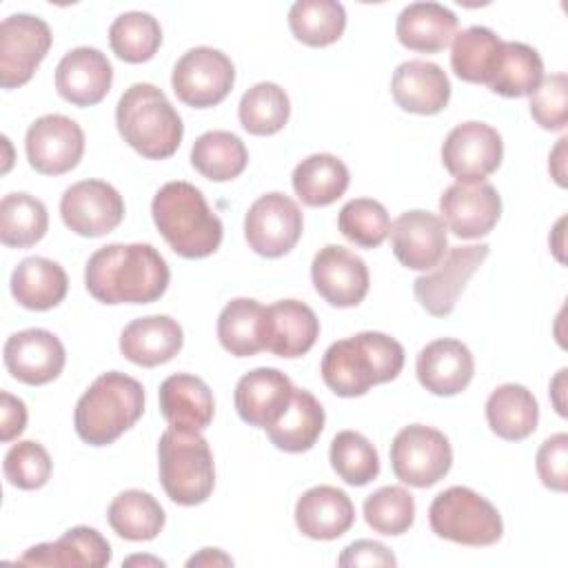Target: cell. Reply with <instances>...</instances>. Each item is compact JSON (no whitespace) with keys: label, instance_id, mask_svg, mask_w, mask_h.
<instances>
[{"label":"cell","instance_id":"cell-1","mask_svg":"<svg viewBox=\"0 0 568 568\" xmlns=\"http://www.w3.org/2000/svg\"><path fill=\"white\" fill-rule=\"evenodd\" d=\"M169 280V264L151 244H106L84 268L87 291L102 304H151Z\"/></svg>","mask_w":568,"mask_h":568},{"label":"cell","instance_id":"cell-2","mask_svg":"<svg viewBox=\"0 0 568 568\" xmlns=\"http://www.w3.org/2000/svg\"><path fill=\"white\" fill-rule=\"evenodd\" d=\"M404 366L402 344L379 331H364L331 344L322 357V379L339 397L366 395L371 386L393 382Z\"/></svg>","mask_w":568,"mask_h":568},{"label":"cell","instance_id":"cell-3","mask_svg":"<svg viewBox=\"0 0 568 568\" xmlns=\"http://www.w3.org/2000/svg\"><path fill=\"white\" fill-rule=\"evenodd\" d=\"M151 215L166 244L186 260L209 257L222 244L220 217L209 209L202 191L189 182H166L151 202Z\"/></svg>","mask_w":568,"mask_h":568},{"label":"cell","instance_id":"cell-4","mask_svg":"<svg viewBox=\"0 0 568 568\" xmlns=\"http://www.w3.org/2000/svg\"><path fill=\"white\" fill-rule=\"evenodd\" d=\"M115 124L124 142L146 160L171 158L184 135L182 118L169 98L149 82H135L120 95Z\"/></svg>","mask_w":568,"mask_h":568},{"label":"cell","instance_id":"cell-5","mask_svg":"<svg viewBox=\"0 0 568 568\" xmlns=\"http://www.w3.org/2000/svg\"><path fill=\"white\" fill-rule=\"evenodd\" d=\"M144 410V388L120 371L102 373L75 404V433L89 446L113 444Z\"/></svg>","mask_w":568,"mask_h":568},{"label":"cell","instance_id":"cell-6","mask_svg":"<svg viewBox=\"0 0 568 568\" xmlns=\"http://www.w3.org/2000/svg\"><path fill=\"white\" fill-rule=\"evenodd\" d=\"M160 481L171 501L197 506L215 486V466L209 442L200 430L166 428L158 444Z\"/></svg>","mask_w":568,"mask_h":568},{"label":"cell","instance_id":"cell-7","mask_svg":"<svg viewBox=\"0 0 568 568\" xmlns=\"http://www.w3.org/2000/svg\"><path fill=\"white\" fill-rule=\"evenodd\" d=\"M428 521L437 537L462 546H493L504 532L497 508L466 486L439 493L428 508Z\"/></svg>","mask_w":568,"mask_h":568},{"label":"cell","instance_id":"cell-8","mask_svg":"<svg viewBox=\"0 0 568 568\" xmlns=\"http://www.w3.org/2000/svg\"><path fill=\"white\" fill-rule=\"evenodd\" d=\"M390 466L399 481L415 488H430L444 479L453 466L448 437L430 426H404L390 444Z\"/></svg>","mask_w":568,"mask_h":568},{"label":"cell","instance_id":"cell-9","mask_svg":"<svg viewBox=\"0 0 568 568\" xmlns=\"http://www.w3.org/2000/svg\"><path fill=\"white\" fill-rule=\"evenodd\" d=\"M235 67L231 58L211 47L189 49L173 67L171 84L180 102L193 109L220 104L233 89Z\"/></svg>","mask_w":568,"mask_h":568},{"label":"cell","instance_id":"cell-10","mask_svg":"<svg viewBox=\"0 0 568 568\" xmlns=\"http://www.w3.org/2000/svg\"><path fill=\"white\" fill-rule=\"evenodd\" d=\"M488 253H490L488 244H468V246L448 248V253L439 260L435 268H430V273L419 275L413 282L415 300L433 317L450 315L468 280L484 264Z\"/></svg>","mask_w":568,"mask_h":568},{"label":"cell","instance_id":"cell-11","mask_svg":"<svg viewBox=\"0 0 568 568\" xmlns=\"http://www.w3.org/2000/svg\"><path fill=\"white\" fill-rule=\"evenodd\" d=\"M51 49V29L42 18L13 13L0 24V84L16 89L31 80Z\"/></svg>","mask_w":568,"mask_h":568},{"label":"cell","instance_id":"cell-12","mask_svg":"<svg viewBox=\"0 0 568 568\" xmlns=\"http://www.w3.org/2000/svg\"><path fill=\"white\" fill-rule=\"evenodd\" d=\"M304 217L295 200L284 193L257 197L244 217V237L262 257L286 255L302 237Z\"/></svg>","mask_w":568,"mask_h":568},{"label":"cell","instance_id":"cell-13","mask_svg":"<svg viewBox=\"0 0 568 568\" xmlns=\"http://www.w3.org/2000/svg\"><path fill=\"white\" fill-rule=\"evenodd\" d=\"M504 158L497 129L486 122H462L444 140L442 162L457 182H484Z\"/></svg>","mask_w":568,"mask_h":568},{"label":"cell","instance_id":"cell-14","mask_svg":"<svg viewBox=\"0 0 568 568\" xmlns=\"http://www.w3.org/2000/svg\"><path fill=\"white\" fill-rule=\"evenodd\" d=\"M27 160L42 175H62L78 166L84 153V133L67 115L49 113L38 118L24 138Z\"/></svg>","mask_w":568,"mask_h":568},{"label":"cell","instance_id":"cell-15","mask_svg":"<svg viewBox=\"0 0 568 568\" xmlns=\"http://www.w3.org/2000/svg\"><path fill=\"white\" fill-rule=\"evenodd\" d=\"M60 215L73 233L82 237H100L120 226L124 217V200L102 180H82L62 193Z\"/></svg>","mask_w":568,"mask_h":568},{"label":"cell","instance_id":"cell-16","mask_svg":"<svg viewBox=\"0 0 568 568\" xmlns=\"http://www.w3.org/2000/svg\"><path fill=\"white\" fill-rule=\"evenodd\" d=\"M446 229L464 240L488 235L501 215V197L490 182H455L439 197Z\"/></svg>","mask_w":568,"mask_h":568},{"label":"cell","instance_id":"cell-17","mask_svg":"<svg viewBox=\"0 0 568 568\" xmlns=\"http://www.w3.org/2000/svg\"><path fill=\"white\" fill-rule=\"evenodd\" d=\"M311 277L315 291L337 308L357 306L371 286L364 260L337 244H328L317 251L311 264Z\"/></svg>","mask_w":568,"mask_h":568},{"label":"cell","instance_id":"cell-18","mask_svg":"<svg viewBox=\"0 0 568 568\" xmlns=\"http://www.w3.org/2000/svg\"><path fill=\"white\" fill-rule=\"evenodd\" d=\"M4 366L13 379L42 386L53 382L67 362L62 342L47 328H27L4 342Z\"/></svg>","mask_w":568,"mask_h":568},{"label":"cell","instance_id":"cell-19","mask_svg":"<svg viewBox=\"0 0 568 568\" xmlns=\"http://www.w3.org/2000/svg\"><path fill=\"white\" fill-rule=\"evenodd\" d=\"M390 246L402 266L430 271L446 255V224L435 213L406 211L390 224Z\"/></svg>","mask_w":568,"mask_h":568},{"label":"cell","instance_id":"cell-20","mask_svg":"<svg viewBox=\"0 0 568 568\" xmlns=\"http://www.w3.org/2000/svg\"><path fill=\"white\" fill-rule=\"evenodd\" d=\"M113 82L109 58L93 47H78L55 67V89L73 106H93L104 100Z\"/></svg>","mask_w":568,"mask_h":568},{"label":"cell","instance_id":"cell-21","mask_svg":"<svg viewBox=\"0 0 568 568\" xmlns=\"http://www.w3.org/2000/svg\"><path fill=\"white\" fill-rule=\"evenodd\" d=\"M419 384L439 397L462 393L475 373V359L470 348L453 337H442L426 344L415 362Z\"/></svg>","mask_w":568,"mask_h":568},{"label":"cell","instance_id":"cell-22","mask_svg":"<svg viewBox=\"0 0 568 568\" xmlns=\"http://www.w3.org/2000/svg\"><path fill=\"white\" fill-rule=\"evenodd\" d=\"M390 93L399 109L417 115H435L450 100V80L435 62L406 60L393 73Z\"/></svg>","mask_w":568,"mask_h":568},{"label":"cell","instance_id":"cell-23","mask_svg":"<svg viewBox=\"0 0 568 568\" xmlns=\"http://www.w3.org/2000/svg\"><path fill=\"white\" fill-rule=\"evenodd\" d=\"M295 386L277 368H255L240 377L235 386V410L242 422L266 428L286 408Z\"/></svg>","mask_w":568,"mask_h":568},{"label":"cell","instance_id":"cell-24","mask_svg":"<svg viewBox=\"0 0 568 568\" xmlns=\"http://www.w3.org/2000/svg\"><path fill=\"white\" fill-rule=\"evenodd\" d=\"M182 326L169 315L138 317L120 335V353L144 368L166 364L182 351Z\"/></svg>","mask_w":568,"mask_h":568},{"label":"cell","instance_id":"cell-25","mask_svg":"<svg viewBox=\"0 0 568 568\" xmlns=\"http://www.w3.org/2000/svg\"><path fill=\"white\" fill-rule=\"evenodd\" d=\"M355 521L351 497L335 486H313L295 504V524L308 539L331 541L348 532Z\"/></svg>","mask_w":568,"mask_h":568},{"label":"cell","instance_id":"cell-26","mask_svg":"<svg viewBox=\"0 0 568 568\" xmlns=\"http://www.w3.org/2000/svg\"><path fill=\"white\" fill-rule=\"evenodd\" d=\"M320 337L315 311L300 300H280L266 306V344L277 357H302Z\"/></svg>","mask_w":568,"mask_h":568},{"label":"cell","instance_id":"cell-27","mask_svg":"<svg viewBox=\"0 0 568 568\" xmlns=\"http://www.w3.org/2000/svg\"><path fill=\"white\" fill-rule=\"evenodd\" d=\"M160 410L171 428L202 433L213 422L215 402L204 379L175 373L160 384Z\"/></svg>","mask_w":568,"mask_h":568},{"label":"cell","instance_id":"cell-28","mask_svg":"<svg viewBox=\"0 0 568 568\" xmlns=\"http://www.w3.org/2000/svg\"><path fill=\"white\" fill-rule=\"evenodd\" d=\"M111 561L109 541L89 526L69 528L60 539L31 546L16 564L22 566H91L102 568Z\"/></svg>","mask_w":568,"mask_h":568},{"label":"cell","instance_id":"cell-29","mask_svg":"<svg viewBox=\"0 0 568 568\" xmlns=\"http://www.w3.org/2000/svg\"><path fill=\"white\" fill-rule=\"evenodd\" d=\"M324 422L326 415L317 397L304 388H295L286 408L264 430L275 448L284 453H304L320 439Z\"/></svg>","mask_w":568,"mask_h":568},{"label":"cell","instance_id":"cell-30","mask_svg":"<svg viewBox=\"0 0 568 568\" xmlns=\"http://www.w3.org/2000/svg\"><path fill=\"white\" fill-rule=\"evenodd\" d=\"M395 33L410 51L437 53L453 42L457 16L439 2H413L397 16Z\"/></svg>","mask_w":568,"mask_h":568},{"label":"cell","instance_id":"cell-31","mask_svg":"<svg viewBox=\"0 0 568 568\" xmlns=\"http://www.w3.org/2000/svg\"><path fill=\"white\" fill-rule=\"evenodd\" d=\"M69 288L64 268L47 257H27L11 273V293L29 311H49L58 306Z\"/></svg>","mask_w":568,"mask_h":568},{"label":"cell","instance_id":"cell-32","mask_svg":"<svg viewBox=\"0 0 568 568\" xmlns=\"http://www.w3.org/2000/svg\"><path fill=\"white\" fill-rule=\"evenodd\" d=\"M486 419L490 430L508 442L530 437L539 422V404L521 384L497 386L486 402Z\"/></svg>","mask_w":568,"mask_h":568},{"label":"cell","instance_id":"cell-33","mask_svg":"<svg viewBox=\"0 0 568 568\" xmlns=\"http://www.w3.org/2000/svg\"><path fill=\"white\" fill-rule=\"evenodd\" d=\"M217 339L235 357H251L266 344V306L251 297L231 300L217 317Z\"/></svg>","mask_w":568,"mask_h":568},{"label":"cell","instance_id":"cell-34","mask_svg":"<svg viewBox=\"0 0 568 568\" xmlns=\"http://www.w3.org/2000/svg\"><path fill=\"white\" fill-rule=\"evenodd\" d=\"M346 164L331 153H313L293 171V191L306 206H328L348 189Z\"/></svg>","mask_w":568,"mask_h":568},{"label":"cell","instance_id":"cell-35","mask_svg":"<svg viewBox=\"0 0 568 568\" xmlns=\"http://www.w3.org/2000/svg\"><path fill=\"white\" fill-rule=\"evenodd\" d=\"M106 519L118 537L129 541H149L160 535L166 515L153 495L131 488L113 497Z\"/></svg>","mask_w":568,"mask_h":568},{"label":"cell","instance_id":"cell-36","mask_svg":"<svg viewBox=\"0 0 568 568\" xmlns=\"http://www.w3.org/2000/svg\"><path fill=\"white\" fill-rule=\"evenodd\" d=\"M544 80L541 55L524 42H504L488 87L504 98L530 95Z\"/></svg>","mask_w":568,"mask_h":568},{"label":"cell","instance_id":"cell-37","mask_svg":"<svg viewBox=\"0 0 568 568\" xmlns=\"http://www.w3.org/2000/svg\"><path fill=\"white\" fill-rule=\"evenodd\" d=\"M504 40L488 27H468L453 38L450 67L464 82L488 84Z\"/></svg>","mask_w":568,"mask_h":568},{"label":"cell","instance_id":"cell-38","mask_svg":"<svg viewBox=\"0 0 568 568\" xmlns=\"http://www.w3.org/2000/svg\"><path fill=\"white\" fill-rule=\"evenodd\" d=\"M248 162L244 142L231 131H206L191 149V164L211 182H229L237 178Z\"/></svg>","mask_w":568,"mask_h":568},{"label":"cell","instance_id":"cell-39","mask_svg":"<svg viewBox=\"0 0 568 568\" xmlns=\"http://www.w3.org/2000/svg\"><path fill=\"white\" fill-rule=\"evenodd\" d=\"M49 229V213L42 200L29 193H9L0 202V240L11 248L33 246Z\"/></svg>","mask_w":568,"mask_h":568},{"label":"cell","instance_id":"cell-40","mask_svg":"<svg viewBox=\"0 0 568 568\" xmlns=\"http://www.w3.org/2000/svg\"><path fill=\"white\" fill-rule=\"evenodd\" d=\"M291 33L308 47H328L346 29V11L335 0H297L288 11Z\"/></svg>","mask_w":568,"mask_h":568},{"label":"cell","instance_id":"cell-41","mask_svg":"<svg viewBox=\"0 0 568 568\" xmlns=\"http://www.w3.org/2000/svg\"><path fill=\"white\" fill-rule=\"evenodd\" d=\"M109 44L124 62H146L162 44L160 22L146 11H126L111 22Z\"/></svg>","mask_w":568,"mask_h":568},{"label":"cell","instance_id":"cell-42","mask_svg":"<svg viewBox=\"0 0 568 568\" xmlns=\"http://www.w3.org/2000/svg\"><path fill=\"white\" fill-rule=\"evenodd\" d=\"M237 115L251 135H273L288 122L291 102L280 84L257 82L242 95Z\"/></svg>","mask_w":568,"mask_h":568},{"label":"cell","instance_id":"cell-43","mask_svg":"<svg viewBox=\"0 0 568 568\" xmlns=\"http://www.w3.org/2000/svg\"><path fill=\"white\" fill-rule=\"evenodd\" d=\"M331 466L348 486H366L379 475V455L364 435L339 430L331 442Z\"/></svg>","mask_w":568,"mask_h":568},{"label":"cell","instance_id":"cell-44","mask_svg":"<svg viewBox=\"0 0 568 568\" xmlns=\"http://www.w3.org/2000/svg\"><path fill=\"white\" fill-rule=\"evenodd\" d=\"M342 235L362 248H375L390 235V217L382 202L355 197L346 202L337 215Z\"/></svg>","mask_w":568,"mask_h":568},{"label":"cell","instance_id":"cell-45","mask_svg":"<svg viewBox=\"0 0 568 568\" xmlns=\"http://www.w3.org/2000/svg\"><path fill=\"white\" fill-rule=\"evenodd\" d=\"M364 519L379 535H402L415 521V499L402 486H382L364 499Z\"/></svg>","mask_w":568,"mask_h":568},{"label":"cell","instance_id":"cell-46","mask_svg":"<svg viewBox=\"0 0 568 568\" xmlns=\"http://www.w3.org/2000/svg\"><path fill=\"white\" fill-rule=\"evenodd\" d=\"M53 470L47 448L33 439L18 442L4 455V477L11 486L22 490L42 488Z\"/></svg>","mask_w":568,"mask_h":568},{"label":"cell","instance_id":"cell-47","mask_svg":"<svg viewBox=\"0 0 568 568\" xmlns=\"http://www.w3.org/2000/svg\"><path fill=\"white\" fill-rule=\"evenodd\" d=\"M530 115L548 131H564L568 122V78L552 73L530 93Z\"/></svg>","mask_w":568,"mask_h":568},{"label":"cell","instance_id":"cell-48","mask_svg":"<svg viewBox=\"0 0 568 568\" xmlns=\"http://www.w3.org/2000/svg\"><path fill=\"white\" fill-rule=\"evenodd\" d=\"M537 475L541 484L555 493L568 488V435L557 433L544 439L537 450Z\"/></svg>","mask_w":568,"mask_h":568},{"label":"cell","instance_id":"cell-49","mask_svg":"<svg viewBox=\"0 0 568 568\" xmlns=\"http://www.w3.org/2000/svg\"><path fill=\"white\" fill-rule=\"evenodd\" d=\"M337 564L339 566H397V559L384 544L373 539H357L344 548Z\"/></svg>","mask_w":568,"mask_h":568},{"label":"cell","instance_id":"cell-50","mask_svg":"<svg viewBox=\"0 0 568 568\" xmlns=\"http://www.w3.org/2000/svg\"><path fill=\"white\" fill-rule=\"evenodd\" d=\"M27 426V406L20 397L11 393H0V439L11 442L16 439Z\"/></svg>","mask_w":568,"mask_h":568},{"label":"cell","instance_id":"cell-51","mask_svg":"<svg viewBox=\"0 0 568 568\" xmlns=\"http://www.w3.org/2000/svg\"><path fill=\"white\" fill-rule=\"evenodd\" d=\"M566 142H568L566 135L557 140L555 149L550 151V162H548V169L559 186H566V166H564L566 164Z\"/></svg>","mask_w":568,"mask_h":568},{"label":"cell","instance_id":"cell-52","mask_svg":"<svg viewBox=\"0 0 568 568\" xmlns=\"http://www.w3.org/2000/svg\"><path fill=\"white\" fill-rule=\"evenodd\" d=\"M233 559L224 555L220 548H202L197 555H193L186 566H231Z\"/></svg>","mask_w":568,"mask_h":568},{"label":"cell","instance_id":"cell-53","mask_svg":"<svg viewBox=\"0 0 568 568\" xmlns=\"http://www.w3.org/2000/svg\"><path fill=\"white\" fill-rule=\"evenodd\" d=\"M564 384H566V368H561L557 373V377L550 382V395H552V402H555V408L557 413L564 417L566 415V406H564V399H561V393H564Z\"/></svg>","mask_w":568,"mask_h":568},{"label":"cell","instance_id":"cell-54","mask_svg":"<svg viewBox=\"0 0 568 568\" xmlns=\"http://www.w3.org/2000/svg\"><path fill=\"white\" fill-rule=\"evenodd\" d=\"M561 226H564V217L557 222V226H555V235H557V244H555V255H557V260L559 262H564V255H561V248H564V244H561Z\"/></svg>","mask_w":568,"mask_h":568},{"label":"cell","instance_id":"cell-55","mask_svg":"<svg viewBox=\"0 0 568 568\" xmlns=\"http://www.w3.org/2000/svg\"><path fill=\"white\" fill-rule=\"evenodd\" d=\"M126 566H135V564H151V566H164L162 559H153V557H129L124 561Z\"/></svg>","mask_w":568,"mask_h":568}]
</instances>
